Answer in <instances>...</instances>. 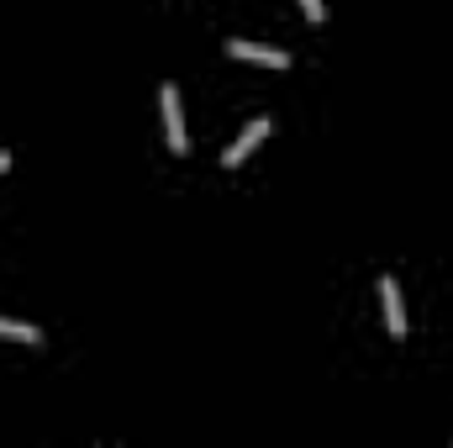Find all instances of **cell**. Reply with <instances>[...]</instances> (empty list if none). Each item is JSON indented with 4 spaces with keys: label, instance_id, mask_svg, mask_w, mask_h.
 <instances>
[{
    "label": "cell",
    "instance_id": "3",
    "mask_svg": "<svg viewBox=\"0 0 453 448\" xmlns=\"http://www.w3.org/2000/svg\"><path fill=\"white\" fill-rule=\"evenodd\" d=\"M232 58H253V64H269V69H290V53L285 48H264V42H248V37H232L226 42Z\"/></svg>",
    "mask_w": 453,
    "mask_h": 448
},
{
    "label": "cell",
    "instance_id": "2",
    "mask_svg": "<svg viewBox=\"0 0 453 448\" xmlns=\"http://www.w3.org/2000/svg\"><path fill=\"white\" fill-rule=\"evenodd\" d=\"M269 127H274L269 116H258V121H248V127H242V132L232 137V148L222 153V164H226V169H237V164H242V158H248V153H253V148H258L264 137H269Z\"/></svg>",
    "mask_w": 453,
    "mask_h": 448
},
{
    "label": "cell",
    "instance_id": "6",
    "mask_svg": "<svg viewBox=\"0 0 453 448\" xmlns=\"http://www.w3.org/2000/svg\"><path fill=\"white\" fill-rule=\"evenodd\" d=\"M301 5H306V16H311V27H317V21L327 16V5H322V0H301Z\"/></svg>",
    "mask_w": 453,
    "mask_h": 448
},
{
    "label": "cell",
    "instance_id": "1",
    "mask_svg": "<svg viewBox=\"0 0 453 448\" xmlns=\"http://www.w3.org/2000/svg\"><path fill=\"white\" fill-rule=\"evenodd\" d=\"M158 106H164V132H169V148L185 153L190 137H185V112H180V85H164L158 90Z\"/></svg>",
    "mask_w": 453,
    "mask_h": 448
},
{
    "label": "cell",
    "instance_id": "5",
    "mask_svg": "<svg viewBox=\"0 0 453 448\" xmlns=\"http://www.w3.org/2000/svg\"><path fill=\"white\" fill-rule=\"evenodd\" d=\"M0 337H16V343H42V333L32 322H16V317H0Z\"/></svg>",
    "mask_w": 453,
    "mask_h": 448
},
{
    "label": "cell",
    "instance_id": "4",
    "mask_svg": "<svg viewBox=\"0 0 453 448\" xmlns=\"http://www.w3.org/2000/svg\"><path fill=\"white\" fill-rule=\"evenodd\" d=\"M380 296H385V328H390V337H406V306H401V285H395V274L380 280Z\"/></svg>",
    "mask_w": 453,
    "mask_h": 448
},
{
    "label": "cell",
    "instance_id": "7",
    "mask_svg": "<svg viewBox=\"0 0 453 448\" xmlns=\"http://www.w3.org/2000/svg\"><path fill=\"white\" fill-rule=\"evenodd\" d=\"M5 164H11V153H5V148H0V174H5Z\"/></svg>",
    "mask_w": 453,
    "mask_h": 448
}]
</instances>
